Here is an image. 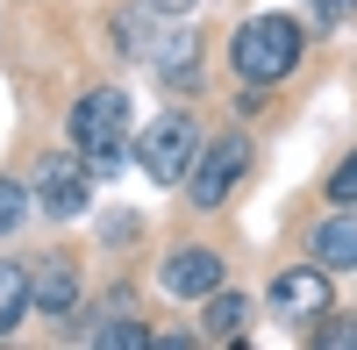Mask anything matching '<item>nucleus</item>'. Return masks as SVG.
<instances>
[{"instance_id":"nucleus-1","label":"nucleus","mask_w":357,"mask_h":350,"mask_svg":"<svg viewBox=\"0 0 357 350\" xmlns=\"http://www.w3.org/2000/svg\"><path fill=\"white\" fill-rule=\"evenodd\" d=\"M307 57V22L301 15H250L229 36V65L243 86H286Z\"/></svg>"},{"instance_id":"nucleus-2","label":"nucleus","mask_w":357,"mask_h":350,"mask_svg":"<svg viewBox=\"0 0 357 350\" xmlns=\"http://www.w3.org/2000/svg\"><path fill=\"white\" fill-rule=\"evenodd\" d=\"M250 158H257V143H250L243 129L207 136L200 151H193V165H186V179H178V186H186V200H193L200 215H222V200L250 179Z\"/></svg>"},{"instance_id":"nucleus-3","label":"nucleus","mask_w":357,"mask_h":350,"mask_svg":"<svg viewBox=\"0 0 357 350\" xmlns=\"http://www.w3.org/2000/svg\"><path fill=\"white\" fill-rule=\"evenodd\" d=\"M65 136H72V151H122L129 93L122 86H86V93L72 100V114H65Z\"/></svg>"},{"instance_id":"nucleus-4","label":"nucleus","mask_w":357,"mask_h":350,"mask_svg":"<svg viewBox=\"0 0 357 350\" xmlns=\"http://www.w3.org/2000/svg\"><path fill=\"white\" fill-rule=\"evenodd\" d=\"M29 200H36V208H43L50 222H72V215H86V208H93V165H86V158H72V151H43Z\"/></svg>"},{"instance_id":"nucleus-5","label":"nucleus","mask_w":357,"mask_h":350,"mask_svg":"<svg viewBox=\"0 0 357 350\" xmlns=\"http://www.w3.org/2000/svg\"><path fill=\"white\" fill-rule=\"evenodd\" d=\"M200 151V129H193V114H165V122L143 129L136 143V165H143V179H158V186H178L186 179V165Z\"/></svg>"},{"instance_id":"nucleus-6","label":"nucleus","mask_w":357,"mask_h":350,"mask_svg":"<svg viewBox=\"0 0 357 350\" xmlns=\"http://www.w3.org/2000/svg\"><path fill=\"white\" fill-rule=\"evenodd\" d=\"M264 300H272V314L279 322H321V314L336 307V279L314 265H286V272H272V286H264Z\"/></svg>"},{"instance_id":"nucleus-7","label":"nucleus","mask_w":357,"mask_h":350,"mask_svg":"<svg viewBox=\"0 0 357 350\" xmlns=\"http://www.w3.org/2000/svg\"><path fill=\"white\" fill-rule=\"evenodd\" d=\"M215 286H229V265H222V250H207V243H178L158 265V294L165 300H207Z\"/></svg>"},{"instance_id":"nucleus-8","label":"nucleus","mask_w":357,"mask_h":350,"mask_svg":"<svg viewBox=\"0 0 357 350\" xmlns=\"http://www.w3.org/2000/svg\"><path fill=\"white\" fill-rule=\"evenodd\" d=\"M29 307L50 314V322H72L79 314V265L72 257H36L29 265Z\"/></svg>"},{"instance_id":"nucleus-9","label":"nucleus","mask_w":357,"mask_h":350,"mask_svg":"<svg viewBox=\"0 0 357 350\" xmlns=\"http://www.w3.org/2000/svg\"><path fill=\"white\" fill-rule=\"evenodd\" d=\"M143 57L172 93H200V29H158V43Z\"/></svg>"},{"instance_id":"nucleus-10","label":"nucleus","mask_w":357,"mask_h":350,"mask_svg":"<svg viewBox=\"0 0 357 350\" xmlns=\"http://www.w3.org/2000/svg\"><path fill=\"white\" fill-rule=\"evenodd\" d=\"M307 257H314L321 272H357V200H350V208H329V215L314 222Z\"/></svg>"},{"instance_id":"nucleus-11","label":"nucleus","mask_w":357,"mask_h":350,"mask_svg":"<svg viewBox=\"0 0 357 350\" xmlns=\"http://www.w3.org/2000/svg\"><path fill=\"white\" fill-rule=\"evenodd\" d=\"M243 329H250V300L236 294V286H215V294L200 300V336L207 343H243Z\"/></svg>"},{"instance_id":"nucleus-12","label":"nucleus","mask_w":357,"mask_h":350,"mask_svg":"<svg viewBox=\"0 0 357 350\" xmlns=\"http://www.w3.org/2000/svg\"><path fill=\"white\" fill-rule=\"evenodd\" d=\"M29 314V265H0V336H15Z\"/></svg>"},{"instance_id":"nucleus-13","label":"nucleus","mask_w":357,"mask_h":350,"mask_svg":"<svg viewBox=\"0 0 357 350\" xmlns=\"http://www.w3.org/2000/svg\"><path fill=\"white\" fill-rule=\"evenodd\" d=\"M143 29H151V0H143V8H122V15L107 22V36H114L122 57H143V50H151V43H143Z\"/></svg>"},{"instance_id":"nucleus-14","label":"nucleus","mask_w":357,"mask_h":350,"mask_svg":"<svg viewBox=\"0 0 357 350\" xmlns=\"http://www.w3.org/2000/svg\"><path fill=\"white\" fill-rule=\"evenodd\" d=\"M22 215H29V186L0 172V236H15V229H22Z\"/></svg>"},{"instance_id":"nucleus-15","label":"nucleus","mask_w":357,"mask_h":350,"mask_svg":"<svg viewBox=\"0 0 357 350\" xmlns=\"http://www.w3.org/2000/svg\"><path fill=\"white\" fill-rule=\"evenodd\" d=\"M314 343H321V350H357V314H336V307H329V314H321V329H314Z\"/></svg>"},{"instance_id":"nucleus-16","label":"nucleus","mask_w":357,"mask_h":350,"mask_svg":"<svg viewBox=\"0 0 357 350\" xmlns=\"http://www.w3.org/2000/svg\"><path fill=\"white\" fill-rule=\"evenodd\" d=\"M350 200H357V151L329 172V208H350Z\"/></svg>"},{"instance_id":"nucleus-17","label":"nucleus","mask_w":357,"mask_h":350,"mask_svg":"<svg viewBox=\"0 0 357 350\" xmlns=\"http://www.w3.org/2000/svg\"><path fill=\"white\" fill-rule=\"evenodd\" d=\"M357 8V0H307V15H314V29H336L343 15Z\"/></svg>"},{"instance_id":"nucleus-18","label":"nucleus","mask_w":357,"mask_h":350,"mask_svg":"<svg viewBox=\"0 0 357 350\" xmlns=\"http://www.w3.org/2000/svg\"><path fill=\"white\" fill-rule=\"evenodd\" d=\"M193 0H151V15H186Z\"/></svg>"}]
</instances>
